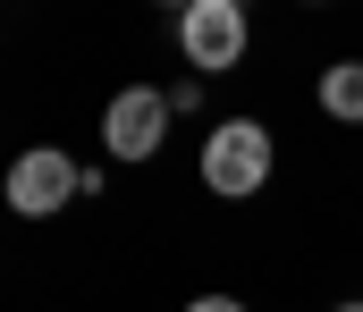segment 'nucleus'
Wrapping results in <instances>:
<instances>
[{"instance_id": "nucleus-1", "label": "nucleus", "mask_w": 363, "mask_h": 312, "mask_svg": "<svg viewBox=\"0 0 363 312\" xmlns=\"http://www.w3.org/2000/svg\"><path fill=\"white\" fill-rule=\"evenodd\" d=\"M271 161H279V144H271L262 118H220V127L203 135V186H211L220 203L262 195V186H271Z\"/></svg>"}, {"instance_id": "nucleus-2", "label": "nucleus", "mask_w": 363, "mask_h": 312, "mask_svg": "<svg viewBox=\"0 0 363 312\" xmlns=\"http://www.w3.org/2000/svg\"><path fill=\"white\" fill-rule=\"evenodd\" d=\"M169 127H178L169 85H118L110 110H101V144H110V161H161Z\"/></svg>"}, {"instance_id": "nucleus-3", "label": "nucleus", "mask_w": 363, "mask_h": 312, "mask_svg": "<svg viewBox=\"0 0 363 312\" xmlns=\"http://www.w3.org/2000/svg\"><path fill=\"white\" fill-rule=\"evenodd\" d=\"M0 195H9L17 219H51V211H68L77 195H85V161H68L60 144H34V152H17V161H9Z\"/></svg>"}, {"instance_id": "nucleus-4", "label": "nucleus", "mask_w": 363, "mask_h": 312, "mask_svg": "<svg viewBox=\"0 0 363 312\" xmlns=\"http://www.w3.org/2000/svg\"><path fill=\"white\" fill-rule=\"evenodd\" d=\"M245 42H254V17L237 8V0H194L178 17V51L194 76H228L237 59H245Z\"/></svg>"}, {"instance_id": "nucleus-5", "label": "nucleus", "mask_w": 363, "mask_h": 312, "mask_svg": "<svg viewBox=\"0 0 363 312\" xmlns=\"http://www.w3.org/2000/svg\"><path fill=\"white\" fill-rule=\"evenodd\" d=\"M313 102L330 110L338 127H363V59H330L321 85H313Z\"/></svg>"}, {"instance_id": "nucleus-6", "label": "nucleus", "mask_w": 363, "mask_h": 312, "mask_svg": "<svg viewBox=\"0 0 363 312\" xmlns=\"http://www.w3.org/2000/svg\"><path fill=\"white\" fill-rule=\"evenodd\" d=\"M169 110L178 118H203V85H169Z\"/></svg>"}, {"instance_id": "nucleus-7", "label": "nucleus", "mask_w": 363, "mask_h": 312, "mask_svg": "<svg viewBox=\"0 0 363 312\" xmlns=\"http://www.w3.org/2000/svg\"><path fill=\"white\" fill-rule=\"evenodd\" d=\"M186 312H245V304H237V296H194Z\"/></svg>"}, {"instance_id": "nucleus-8", "label": "nucleus", "mask_w": 363, "mask_h": 312, "mask_svg": "<svg viewBox=\"0 0 363 312\" xmlns=\"http://www.w3.org/2000/svg\"><path fill=\"white\" fill-rule=\"evenodd\" d=\"M161 8H178V17H186V8H194V0H161Z\"/></svg>"}, {"instance_id": "nucleus-9", "label": "nucleus", "mask_w": 363, "mask_h": 312, "mask_svg": "<svg viewBox=\"0 0 363 312\" xmlns=\"http://www.w3.org/2000/svg\"><path fill=\"white\" fill-rule=\"evenodd\" d=\"M338 312H363V296H347V304H338Z\"/></svg>"}, {"instance_id": "nucleus-10", "label": "nucleus", "mask_w": 363, "mask_h": 312, "mask_svg": "<svg viewBox=\"0 0 363 312\" xmlns=\"http://www.w3.org/2000/svg\"><path fill=\"white\" fill-rule=\"evenodd\" d=\"M304 8H330V0H304Z\"/></svg>"}, {"instance_id": "nucleus-11", "label": "nucleus", "mask_w": 363, "mask_h": 312, "mask_svg": "<svg viewBox=\"0 0 363 312\" xmlns=\"http://www.w3.org/2000/svg\"><path fill=\"white\" fill-rule=\"evenodd\" d=\"M237 8H254V0H237Z\"/></svg>"}]
</instances>
